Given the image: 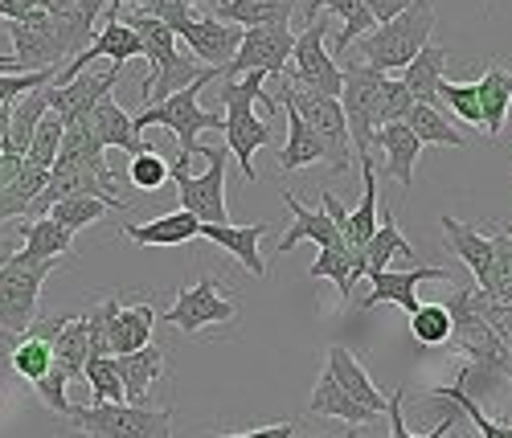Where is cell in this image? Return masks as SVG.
<instances>
[{"label":"cell","instance_id":"cell-1","mask_svg":"<svg viewBox=\"0 0 512 438\" xmlns=\"http://www.w3.org/2000/svg\"><path fill=\"white\" fill-rule=\"evenodd\" d=\"M435 21H439L435 0H410L398 17H390L386 25H373L357 41V50H361L365 66H373L381 74H394V70L402 74L418 58L426 41H435Z\"/></svg>","mask_w":512,"mask_h":438},{"label":"cell","instance_id":"cell-2","mask_svg":"<svg viewBox=\"0 0 512 438\" xmlns=\"http://www.w3.org/2000/svg\"><path fill=\"white\" fill-rule=\"evenodd\" d=\"M263 78L259 70H250L242 78H222V91H218V103L226 107V123H222V136H226V152L238 160L242 177L254 185L259 172H254V152L271 144V123L254 115V103L263 95Z\"/></svg>","mask_w":512,"mask_h":438},{"label":"cell","instance_id":"cell-3","mask_svg":"<svg viewBox=\"0 0 512 438\" xmlns=\"http://www.w3.org/2000/svg\"><path fill=\"white\" fill-rule=\"evenodd\" d=\"M213 78H222L218 70H201L189 86H181L177 95H168V99H160V103H152V107H140V115H132V123H136V131L144 136L148 127H168L177 136V144H181V156L177 160H193L197 156V136L201 131H222V123H226V115L222 111H205L201 107V91L213 82Z\"/></svg>","mask_w":512,"mask_h":438},{"label":"cell","instance_id":"cell-4","mask_svg":"<svg viewBox=\"0 0 512 438\" xmlns=\"http://www.w3.org/2000/svg\"><path fill=\"white\" fill-rule=\"evenodd\" d=\"M119 21L136 29L140 46H144V62L152 66V70H148V78H144V86H140L144 107H152V103H160V99H168V95H177L181 86H189V82L201 74V66L177 50L173 29L160 25L156 17H144V13H136V9H132V13L119 17Z\"/></svg>","mask_w":512,"mask_h":438},{"label":"cell","instance_id":"cell-5","mask_svg":"<svg viewBox=\"0 0 512 438\" xmlns=\"http://www.w3.org/2000/svg\"><path fill=\"white\" fill-rule=\"evenodd\" d=\"M340 111L349 123V144L353 156L365 160L373 156L369 144L381 127H386V91H390V74H381L373 66H340Z\"/></svg>","mask_w":512,"mask_h":438},{"label":"cell","instance_id":"cell-6","mask_svg":"<svg viewBox=\"0 0 512 438\" xmlns=\"http://www.w3.org/2000/svg\"><path fill=\"white\" fill-rule=\"evenodd\" d=\"M66 422L82 438H173V410L127 406V402H91L70 406Z\"/></svg>","mask_w":512,"mask_h":438},{"label":"cell","instance_id":"cell-7","mask_svg":"<svg viewBox=\"0 0 512 438\" xmlns=\"http://www.w3.org/2000/svg\"><path fill=\"white\" fill-rule=\"evenodd\" d=\"M197 156L205 160V172H189L185 160L168 164V181L177 185L181 193V209L193 213L201 226H230V213H226V164H230V152L226 144L222 148H197Z\"/></svg>","mask_w":512,"mask_h":438},{"label":"cell","instance_id":"cell-8","mask_svg":"<svg viewBox=\"0 0 512 438\" xmlns=\"http://www.w3.org/2000/svg\"><path fill=\"white\" fill-rule=\"evenodd\" d=\"M62 258H41V262H25V258H9L0 267V336L21 340L33 328L37 316V299H41V283L50 279V271Z\"/></svg>","mask_w":512,"mask_h":438},{"label":"cell","instance_id":"cell-9","mask_svg":"<svg viewBox=\"0 0 512 438\" xmlns=\"http://www.w3.org/2000/svg\"><path fill=\"white\" fill-rule=\"evenodd\" d=\"M275 103L291 107L328 144V156H332L336 172H349L353 144H349V123H345V111H340V99H328V95H316V91H300V86H291L287 78H279Z\"/></svg>","mask_w":512,"mask_h":438},{"label":"cell","instance_id":"cell-10","mask_svg":"<svg viewBox=\"0 0 512 438\" xmlns=\"http://www.w3.org/2000/svg\"><path fill=\"white\" fill-rule=\"evenodd\" d=\"M324 37H328V21L316 17L304 25V33L295 37V50H291V62L279 78H287L291 86H300V91H316V95H328V99H340V66L336 58L328 54L324 46Z\"/></svg>","mask_w":512,"mask_h":438},{"label":"cell","instance_id":"cell-11","mask_svg":"<svg viewBox=\"0 0 512 438\" xmlns=\"http://www.w3.org/2000/svg\"><path fill=\"white\" fill-rule=\"evenodd\" d=\"M238 303L218 287V279H197L193 287L177 291V303L164 312V324H173L185 336H197L209 324H234Z\"/></svg>","mask_w":512,"mask_h":438},{"label":"cell","instance_id":"cell-12","mask_svg":"<svg viewBox=\"0 0 512 438\" xmlns=\"http://www.w3.org/2000/svg\"><path fill=\"white\" fill-rule=\"evenodd\" d=\"M295 50V33L291 25H259V29H242L238 54L230 58V66L222 70V78H242L250 70L259 74H283Z\"/></svg>","mask_w":512,"mask_h":438},{"label":"cell","instance_id":"cell-13","mask_svg":"<svg viewBox=\"0 0 512 438\" xmlns=\"http://www.w3.org/2000/svg\"><path fill=\"white\" fill-rule=\"evenodd\" d=\"M119 82V66L111 70H82L78 78L62 82V86H50V111L62 119V123H74V119H87Z\"/></svg>","mask_w":512,"mask_h":438},{"label":"cell","instance_id":"cell-14","mask_svg":"<svg viewBox=\"0 0 512 438\" xmlns=\"http://www.w3.org/2000/svg\"><path fill=\"white\" fill-rule=\"evenodd\" d=\"M369 279V295L361 299L365 308H381V303H394V308H402L406 316L418 308V287L426 283V279H439V283H447L451 279V271L447 267H406V271H373V275H365Z\"/></svg>","mask_w":512,"mask_h":438},{"label":"cell","instance_id":"cell-15","mask_svg":"<svg viewBox=\"0 0 512 438\" xmlns=\"http://www.w3.org/2000/svg\"><path fill=\"white\" fill-rule=\"evenodd\" d=\"M29 332H37L41 340H50V353H54V365L66 369V377H82V365L91 357V336H87V320L74 316V320H50V324H33Z\"/></svg>","mask_w":512,"mask_h":438},{"label":"cell","instance_id":"cell-16","mask_svg":"<svg viewBox=\"0 0 512 438\" xmlns=\"http://www.w3.org/2000/svg\"><path fill=\"white\" fill-rule=\"evenodd\" d=\"M283 205L291 209V226H287V234H283V238H279V246H275L279 254H291L300 242H316L320 250H324V246H340V242H345L324 209H304V201L295 197V193H283Z\"/></svg>","mask_w":512,"mask_h":438},{"label":"cell","instance_id":"cell-17","mask_svg":"<svg viewBox=\"0 0 512 438\" xmlns=\"http://www.w3.org/2000/svg\"><path fill=\"white\" fill-rule=\"evenodd\" d=\"M263 234H271L267 222H254V226H201L197 238H205V242H213V246H222L226 254H234L254 279H267V262H263V254H259Z\"/></svg>","mask_w":512,"mask_h":438},{"label":"cell","instance_id":"cell-18","mask_svg":"<svg viewBox=\"0 0 512 438\" xmlns=\"http://www.w3.org/2000/svg\"><path fill=\"white\" fill-rule=\"evenodd\" d=\"M439 226H443V238H447L451 254L463 262L467 271L476 275V287L484 291L488 271H492V238H488V234H480V230H472V226L459 222V217H451V213H443V217H439Z\"/></svg>","mask_w":512,"mask_h":438},{"label":"cell","instance_id":"cell-19","mask_svg":"<svg viewBox=\"0 0 512 438\" xmlns=\"http://www.w3.org/2000/svg\"><path fill=\"white\" fill-rule=\"evenodd\" d=\"M152 328H156V308L152 303H132V308H115L111 324H107V348L111 357H127L140 353V348L152 344Z\"/></svg>","mask_w":512,"mask_h":438},{"label":"cell","instance_id":"cell-20","mask_svg":"<svg viewBox=\"0 0 512 438\" xmlns=\"http://www.w3.org/2000/svg\"><path fill=\"white\" fill-rule=\"evenodd\" d=\"M324 373L349 393L353 402H361V406H369V410H377V414H386V398L377 393V385H373V377L365 373V365L349 353V348H340V344H332L328 348V365H324Z\"/></svg>","mask_w":512,"mask_h":438},{"label":"cell","instance_id":"cell-21","mask_svg":"<svg viewBox=\"0 0 512 438\" xmlns=\"http://www.w3.org/2000/svg\"><path fill=\"white\" fill-rule=\"evenodd\" d=\"M115 373H119V385H123V402L127 406H148V389L164 373V348L148 344V348H140V353L115 357Z\"/></svg>","mask_w":512,"mask_h":438},{"label":"cell","instance_id":"cell-22","mask_svg":"<svg viewBox=\"0 0 512 438\" xmlns=\"http://www.w3.org/2000/svg\"><path fill=\"white\" fill-rule=\"evenodd\" d=\"M476 99H480V119L488 140L504 136V119L512 111V70H504L500 62H488L484 78L476 82Z\"/></svg>","mask_w":512,"mask_h":438},{"label":"cell","instance_id":"cell-23","mask_svg":"<svg viewBox=\"0 0 512 438\" xmlns=\"http://www.w3.org/2000/svg\"><path fill=\"white\" fill-rule=\"evenodd\" d=\"M324 13L340 17V33L332 37V50L336 54H345L349 46H357V41L377 25L373 13L361 5V0H308V5H304V21H316Z\"/></svg>","mask_w":512,"mask_h":438},{"label":"cell","instance_id":"cell-24","mask_svg":"<svg viewBox=\"0 0 512 438\" xmlns=\"http://www.w3.org/2000/svg\"><path fill=\"white\" fill-rule=\"evenodd\" d=\"M443 66H447V46H439V41H426V46L418 50V58L402 70V86L410 91L414 103L422 107H439V82H443Z\"/></svg>","mask_w":512,"mask_h":438},{"label":"cell","instance_id":"cell-25","mask_svg":"<svg viewBox=\"0 0 512 438\" xmlns=\"http://www.w3.org/2000/svg\"><path fill=\"white\" fill-rule=\"evenodd\" d=\"M373 148H381V156H386V177H394L398 185H414V160H418V152H422V144H418V136L406 127V123H386L373 136V144H369V152Z\"/></svg>","mask_w":512,"mask_h":438},{"label":"cell","instance_id":"cell-26","mask_svg":"<svg viewBox=\"0 0 512 438\" xmlns=\"http://www.w3.org/2000/svg\"><path fill=\"white\" fill-rule=\"evenodd\" d=\"M209 13L226 25H238V29L291 25L295 0H222V5H209Z\"/></svg>","mask_w":512,"mask_h":438},{"label":"cell","instance_id":"cell-27","mask_svg":"<svg viewBox=\"0 0 512 438\" xmlns=\"http://www.w3.org/2000/svg\"><path fill=\"white\" fill-rule=\"evenodd\" d=\"M87 119H91V131L99 136V144H103V148H123L127 156H136V152H144V148H148V140L136 131L132 115H127L111 95H107V99H103Z\"/></svg>","mask_w":512,"mask_h":438},{"label":"cell","instance_id":"cell-28","mask_svg":"<svg viewBox=\"0 0 512 438\" xmlns=\"http://www.w3.org/2000/svg\"><path fill=\"white\" fill-rule=\"evenodd\" d=\"M279 111H287V140H283V148H279V168H283V172H300V168L320 164V160H328V164H332L328 144L316 136V131H312L300 115H295L291 107H283V103H279Z\"/></svg>","mask_w":512,"mask_h":438},{"label":"cell","instance_id":"cell-29","mask_svg":"<svg viewBox=\"0 0 512 438\" xmlns=\"http://www.w3.org/2000/svg\"><path fill=\"white\" fill-rule=\"evenodd\" d=\"M308 414H316V418H336V422H349V426H369V422H377V418H381L377 410H369V406L353 402L349 393L340 389L328 373H320V381H316V389H312V398H308Z\"/></svg>","mask_w":512,"mask_h":438},{"label":"cell","instance_id":"cell-30","mask_svg":"<svg viewBox=\"0 0 512 438\" xmlns=\"http://www.w3.org/2000/svg\"><path fill=\"white\" fill-rule=\"evenodd\" d=\"M390 262H410V267H422L418 254H414V246H410L406 234L398 230L394 213L386 209V213H381L377 234H373L369 246H365V275H373V271H390Z\"/></svg>","mask_w":512,"mask_h":438},{"label":"cell","instance_id":"cell-31","mask_svg":"<svg viewBox=\"0 0 512 438\" xmlns=\"http://www.w3.org/2000/svg\"><path fill=\"white\" fill-rule=\"evenodd\" d=\"M127 238H132L136 246H185L201 234V222L193 213L177 209V213H164L156 217V222H144V226H127L123 230Z\"/></svg>","mask_w":512,"mask_h":438},{"label":"cell","instance_id":"cell-32","mask_svg":"<svg viewBox=\"0 0 512 438\" xmlns=\"http://www.w3.org/2000/svg\"><path fill=\"white\" fill-rule=\"evenodd\" d=\"M46 111H50V86H41V91L21 95V99L13 103V115H9V140H5V148H0V152H13V156L25 160L29 140H33L37 123L46 119Z\"/></svg>","mask_w":512,"mask_h":438},{"label":"cell","instance_id":"cell-33","mask_svg":"<svg viewBox=\"0 0 512 438\" xmlns=\"http://www.w3.org/2000/svg\"><path fill=\"white\" fill-rule=\"evenodd\" d=\"M74 250V234H66L54 217H37V222L21 226V250L17 258L41 262V258H66Z\"/></svg>","mask_w":512,"mask_h":438},{"label":"cell","instance_id":"cell-34","mask_svg":"<svg viewBox=\"0 0 512 438\" xmlns=\"http://www.w3.org/2000/svg\"><path fill=\"white\" fill-rule=\"evenodd\" d=\"M46 181H50V172H41L33 164H21L17 177L5 189H0V226L13 222V217H25L29 205H33V197L46 189Z\"/></svg>","mask_w":512,"mask_h":438},{"label":"cell","instance_id":"cell-35","mask_svg":"<svg viewBox=\"0 0 512 438\" xmlns=\"http://www.w3.org/2000/svg\"><path fill=\"white\" fill-rule=\"evenodd\" d=\"M414 136H418V144H435V148H467V136H459V131L443 119V111L439 107H422V103H414L410 107V115L402 119Z\"/></svg>","mask_w":512,"mask_h":438},{"label":"cell","instance_id":"cell-36","mask_svg":"<svg viewBox=\"0 0 512 438\" xmlns=\"http://www.w3.org/2000/svg\"><path fill=\"white\" fill-rule=\"evenodd\" d=\"M9 365H13V373H17L21 381L37 385L41 377L50 373V365H54L50 340H41L37 332H25V336H21L17 344H13V357H9Z\"/></svg>","mask_w":512,"mask_h":438},{"label":"cell","instance_id":"cell-37","mask_svg":"<svg viewBox=\"0 0 512 438\" xmlns=\"http://www.w3.org/2000/svg\"><path fill=\"white\" fill-rule=\"evenodd\" d=\"M410 332L422 348H447V340H451L447 303H418V308L410 312Z\"/></svg>","mask_w":512,"mask_h":438},{"label":"cell","instance_id":"cell-38","mask_svg":"<svg viewBox=\"0 0 512 438\" xmlns=\"http://www.w3.org/2000/svg\"><path fill=\"white\" fill-rule=\"evenodd\" d=\"M488 238H492V271H488L484 295H492L500 303H512V234H508V226H500Z\"/></svg>","mask_w":512,"mask_h":438},{"label":"cell","instance_id":"cell-39","mask_svg":"<svg viewBox=\"0 0 512 438\" xmlns=\"http://www.w3.org/2000/svg\"><path fill=\"white\" fill-rule=\"evenodd\" d=\"M107 209H111V205H107V201H99V197H66V201H58L46 217H54V222H58L66 234H78V230L95 226Z\"/></svg>","mask_w":512,"mask_h":438},{"label":"cell","instance_id":"cell-40","mask_svg":"<svg viewBox=\"0 0 512 438\" xmlns=\"http://www.w3.org/2000/svg\"><path fill=\"white\" fill-rule=\"evenodd\" d=\"M58 148H62V119H58L54 111H46V119L37 123L33 140H29L25 164H33V168H41V172H50L54 160H58Z\"/></svg>","mask_w":512,"mask_h":438},{"label":"cell","instance_id":"cell-41","mask_svg":"<svg viewBox=\"0 0 512 438\" xmlns=\"http://www.w3.org/2000/svg\"><path fill=\"white\" fill-rule=\"evenodd\" d=\"M439 107L455 111L467 127H484L480 119V99H476V82H439Z\"/></svg>","mask_w":512,"mask_h":438},{"label":"cell","instance_id":"cell-42","mask_svg":"<svg viewBox=\"0 0 512 438\" xmlns=\"http://www.w3.org/2000/svg\"><path fill=\"white\" fill-rule=\"evenodd\" d=\"M127 181H132L140 193H156V189H164V185H168V160H164L160 152H152V148L136 152L132 164H127Z\"/></svg>","mask_w":512,"mask_h":438},{"label":"cell","instance_id":"cell-43","mask_svg":"<svg viewBox=\"0 0 512 438\" xmlns=\"http://www.w3.org/2000/svg\"><path fill=\"white\" fill-rule=\"evenodd\" d=\"M82 377H87L95 402H123V385L115 373V357H91L82 365Z\"/></svg>","mask_w":512,"mask_h":438},{"label":"cell","instance_id":"cell-44","mask_svg":"<svg viewBox=\"0 0 512 438\" xmlns=\"http://www.w3.org/2000/svg\"><path fill=\"white\" fill-rule=\"evenodd\" d=\"M472 308L484 316V324L492 328V336H496L504 348H512V303H500V299L484 295L480 287H472Z\"/></svg>","mask_w":512,"mask_h":438},{"label":"cell","instance_id":"cell-45","mask_svg":"<svg viewBox=\"0 0 512 438\" xmlns=\"http://www.w3.org/2000/svg\"><path fill=\"white\" fill-rule=\"evenodd\" d=\"M54 86V70H33V74H0V107H13L21 95Z\"/></svg>","mask_w":512,"mask_h":438},{"label":"cell","instance_id":"cell-46","mask_svg":"<svg viewBox=\"0 0 512 438\" xmlns=\"http://www.w3.org/2000/svg\"><path fill=\"white\" fill-rule=\"evenodd\" d=\"M66 385H70L66 369H62V365H50V373H46V377H41V381H37L33 389H37V398H41V402H46V406H50L54 414H62V418H66V410L74 406V402L66 398Z\"/></svg>","mask_w":512,"mask_h":438},{"label":"cell","instance_id":"cell-47","mask_svg":"<svg viewBox=\"0 0 512 438\" xmlns=\"http://www.w3.org/2000/svg\"><path fill=\"white\" fill-rule=\"evenodd\" d=\"M386 418H390V438H447V434H455V430H443V426L426 430V434H414L406 426V389H398L394 398H386Z\"/></svg>","mask_w":512,"mask_h":438},{"label":"cell","instance_id":"cell-48","mask_svg":"<svg viewBox=\"0 0 512 438\" xmlns=\"http://www.w3.org/2000/svg\"><path fill=\"white\" fill-rule=\"evenodd\" d=\"M410 107H414L410 91H406L398 78H390V91H386V123H402V119L410 115Z\"/></svg>","mask_w":512,"mask_h":438},{"label":"cell","instance_id":"cell-49","mask_svg":"<svg viewBox=\"0 0 512 438\" xmlns=\"http://www.w3.org/2000/svg\"><path fill=\"white\" fill-rule=\"evenodd\" d=\"M295 422H275V426H259V430H242V434H213V438H295Z\"/></svg>","mask_w":512,"mask_h":438},{"label":"cell","instance_id":"cell-50","mask_svg":"<svg viewBox=\"0 0 512 438\" xmlns=\"http://www.w3.org/2000/svg\"><path fill=\"white\" fill-rule=\"evenodd\" d=\"M361 5L373 13V21H377V25H386L390 17H398V13L410 5V0H361Z\"/></svg>","mask_w":512,"mask_h":438},{"label":"cell","instance_id":"cell-51","mask_svg":"<svg viewBox=\"0 0 512 438\" xmlns=\"http://www.w3.org/2000/svg\"><path fill=\"white\" fill-rule=\"evenodd\" d=\"M17 250H21V246H17V242H13L9 234H0V267H5V262H9V258H13Z\"/></svg>","mask_w":512,"mask_h":438},{"label":"cell","instance_id":"cell-52","mask_svg":"<svg viewBox=\"0 0 512 438\" xmlns=\"http://www.w3.org/2000/svg\"><path fill=\"white\" fill-rule=\"evenodd\" d=\"M9 115H13V107H0V148L9 140Z\"/></svg>","mask_w":512,"mask_h":438},{"label":"cell","instance_id":"cell-53","mask_svg":"<svg viewBox=\"0 0 512 438\" xmlns=\"http://www.w3.org/2000/svg\"><path fill=\"white\" fill-rule=\"evenodd\" d=\"M295 438H340V434H308V430H295Z\"/></svg>","mask_w":512,"mask_h":438},{"label":"cell","instance_id":"cell-54","mask_svg":"<svg viewBox=\"0 0 512 438\" xmlns=\"http://www.w3.org/2000/svg\"><path fill=\"white\" fill-rule=\"evenodd\" d=\"M345 438H361V426H353V430H345Z\"/></svg>","mask_w":512,"mask_h":438},{"label":"cell","instance_id":"cell-55","mask_svg":"<svg viewBox=\"0 0 512 438\" xmlns=\"http://www.w3.org/2000/svg\"><path fill=\"white\" fill-rule=\"evenodd\" d=\"M484 13H492V0H484Z\"/></svg>","mask_w":512,"mask_h":438},{"label":"cell","instance_id":"cell-56","mask_svg":"<svg viewBox=\"0 0 512 438\" xmlns=\"http://www.w3.org/2000/svg\"><path fill=\"white\" fill-rule=\"evenodd\" d=\"M213 5H222V0H213Z\"/></svg>","mask_w":512,"mask_h":438}]
</instances>
